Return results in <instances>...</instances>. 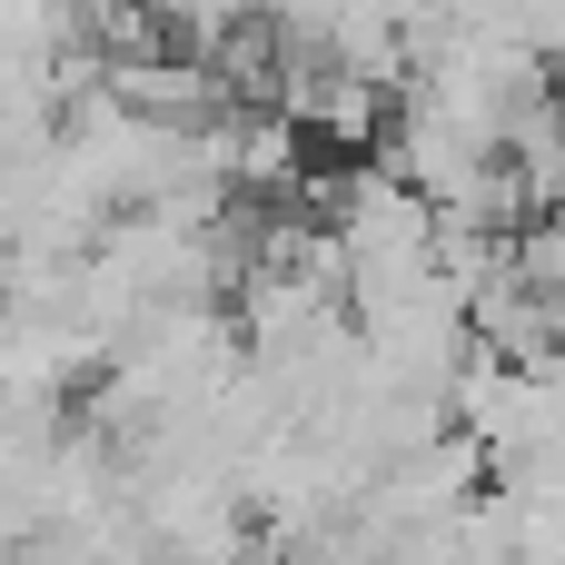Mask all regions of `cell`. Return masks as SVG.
Masks as SVG:
<instances>
[]
</instances>
